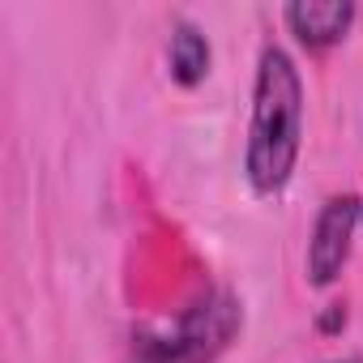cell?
Listing matches in <instances>:
<instances>
[{
  "instance_id": "52a82bcc",
  "label": "cell",
  "mask_w": 363,
  "mask_h": 363,
  "mask_svg": "<svg viewBox=\"0 0 363 363\" xmlns=\"http://www.w3.org/2000/svg\"><path fill=\"white\" fill-rule=\"evenodd\" d=\"M329 363H363V359H329Z\"/></svg>"
},
{
  "instance_id": "5b68a950",
  "label": "cell",
  "mask_w": 363,
  "mask_h": 363,
  "mask_svg": "<svg viewBox=\"0 0 363 363\" xmlns=\"http://www.w3.org/2000/svg\"><path fill=\"white\" fill-rule=\"evenodd\" d=\"M167 60H171V77L179 86H201L210 77V39L201 35V26H193L189 18H179L171 26V48H167Z\"/></svg>"
},
{
  "instance_id": "7a4b0ae2",
  "label": "cell",
  "mask_w": 363,
  "mask_h": 363,
  "mask_svg": "<svg viewBox=\"0 0 363 363\" xmlns=\"http://www.w3.org/2000/svg\"><path fill=\"white\" fill-rule=\"evenodd\" d=\"M244 312L235 295L210 291L167 333H141L133 342V363H214L240 333Z\"/></svg>"
},
{
  "instance_id": "3957f363",
  "label": "cell",
  "mask_w": 363,
  "mask_h": 363,
  "mask_svg": "<svg viewBox=\"0 0 363 363\" xmlns=\"http://www.w3.org/2000/svg\"><path fill=\"white\" fill-rule=\"evenodd\" d=\"M359 223H363V197H354V193H337L320 206V214L312 223V240H308V282L312 286L337 282V274L350 261Z\"/></svg>"
},
{
  "instance_id": "6da1fadb",
  "label": "cell",
  "mask_w": 363,
  "mask_h": 363,
  "mask_svg": "<svg viewBox=\"0 0 363 363\" xmlns=\"http://www.w3.org/2000/svg\"><path fill=\"white\" fill-rule=\"evenodd\" d=\"M299 145H303V82H299L291 52L269 43L257 60L248 150H244L248 184L261 197H274L291 184Z\"/></svg>"
},
{
  "instance_id": "277c9868",
  "label": "cell",
  "mask_w": 363,
  "mask_h": 363,
  "mask_svg": "<svg viewBox=\"0 0 363 363\" xmlns=\"http://www.w3.org/2000/svg\"><path fill=\"white\" fill-rule=\"evenodd\" d=\"M282 18L308 52H325L346 39L354 22V5L350 0H295V5L282 9Z\"/></svg>"
},
{
  "instance_id": "8992f818",
  "label": "cell",
  "mask_w": 363,
  "mask_h": 363,
  "mask_svg": "<svg viewBox=\"0 0 363 363\" xmlns=\"http://www.w3.org/2000/svg\"><path fill=\"white\" fill-rule=\"evenodd\" d=\"M342 320H346V312H342V303H333V312H329V316L320 320V329H337Z\"/></svg>"
}]
</instances>
